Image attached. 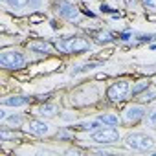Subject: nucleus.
I'll use <instances>...</instances> for the list:
<instances>
[{"instance_id": "nucleus-1", "label": "nucleus", "mask_w": 156, "mask_h": 156, "mask_svg": "<svg viewBox=\"0 0 156 156\" xmlns=\"http://www.w3.org/2000/svg\"><path fill=\"white\" fill-rule=\"evenodd\" d=\"M57 48L64 53H79L90 50V42L83 37H62L57 41Z\"/></svg>"}, {"instance_id": "nucleus-2", "label": "nucleus", "mask_w": 156, "mask_h": 156, "mask_svg": "<svg viewBox=\"0 0 156 156\" xmlns=\"http://www.w3.org/2000/svg\"><path fill=\"white\" fill-rule=\"evenodd\" d=\"M125 143H127V147H130V149H134V151H149V149H152V145H154L152 138L147 136V134H141V132L129 134L127 140H125Z\"/></svg>"}, {"instance_id": "nucleus-3", "label": "nucleus", "mask_w": 156, "mask_h": 156, "mask_svg": "<svg viewBox=\"0 0 156 156\" xmlns=\"http://www.w3.org/2000/svg\"><path fill=\"white\" fill-rule=\"evenodd\" d=\"M24 55L17 50H6L0 53V64L4 68H11V70H17V68H22L24 66Z\"/></svg>"}, {"instance_id": "nucleus-4", "label": "nucleus", "mask_w": 156, "mask_h": 156, "mask_svg": "<svg viewBox=\"0 0 156 156\" xmlns=\"http://www.w3.org/2000/svg\"><path fill=\"white\" fill-rule=\"evenodd\" d=\"M92 140L96 141V143H116L118 140H119V132L114 129V127H101V129H98V130H94L92 132Z\"/></svg>"}, {"instance_id": "nucleus-5", "label": "nucleus", "mask_w": 156, "mask_h": 156, "mask_svg": "<svg viewBox=\"0 0 156 156\" xmlns=\"http://www.w3.org/2000/svg\"><path fill=\"white\" fill-rule=\"evenodd\" d=\"M55 9H57V13H59L62 19H66V20H77V19H79V9H77L73 4L66 2V0L57 2V4H55Z\"/></svg>"}, {"instance_id": "nucleus-6", "label": "nucleus", "mask_w": 156, "mask_h": 156, "mask_svg": "<svg viewBox=\"0 0 156 156\" xmlns=\"http://www.w3.org/2000/svg\"><path fill=\"white\" fill-rule=\"evenodd\" d=\"M127 94H129V83L127 81H118L107 90V96L112 101H121L127 98Z\"/></svg>"}, {"instance_id": "nucleus-7", "label": "nucleus", "mask_w": 156, "mask_h": 156, "mask_svg": "<svg viewBox=\"0 0 156 156\" xmlns=\"http://www.w3.org/2000/svg\"><path fill=\"white\" fill-rule=\"evenodd\" d=\"M145 116V110H143V107H129L127 110H125V121H129V123H134V121H138V119H141Z\"/></svg>"}, {"instance_id": "nucleus-8", "label": "nucleus", "mask_w": 156, "mask_h": 156, "mask_svg": "<svg viewBox=\"0 0 156 156\" xmlns=\"http://www.w3.org/2000/svg\"><path fill=\"white\" fill-rule=\"evenodd\" d=\"M28 130L31 134H37V136H44L50 132V127L44 123V121H30L28 123Z\"/></svg>"}, {"instance_id": "nucleus-9", "label": "nucleus", "mask_w": 156, "mask_h": 156, "mask_svg": "<svg viewBox=\"0 0 156 156\" xmlns=\"http://www.w3.org/2000/svg\"><path fill=\"white\" fill-rule=\"evenodd\" d=\"M30 98H24V96H11V98H6L2 101L4 107H22V105H28Z\"/></svg>"}, {"instance_id": "nucleus-10", "label": "nucleus", "mask_w": 156, "mask_h": 156, "mask_svg": "<svg viewBox=\"0 0 156 156\" xmlns=\"http://www.w3.org/2000/svg\"><path fill=\"white\" fill-rule=\"evenodd\" d=\"M30 50L39 51V53H50L51 46L48 42H42V41H33V42H30Z\"/></svg>"}, {"instance_id": "nucleus-11", "label": "nucleus", "mask_w": 156, "mask_h": 156, "mask_svg": "<svg viewBox=\"0 0 156 156\" xmlns=\"http://www.w3.org/2000/svg\"><path fill=\"white\" fill-rule=\"evenodd\" d=\"M77 129H79V130L94 132V130L101 129V121H99V119H96V121H85V123H79V125H77Z\"/></svg>"}, {"instance_id": "nucleus-12", "label": "nucleus", "mask_w": 156, "mask_h": 156, "mask_svg": "<svg viewBox=\"0 0 156 156\" xmlns=\"http://www.w3.org/2000/svg\"><path fill=\"white\" fill-rule=\"evenodd\" d=\"M103 125H108V127H116L118 123H119V118L116 116V114H103V116H99L98 118Z\"/></svg>"}, {"instance_id": "nucleus-13", "label": "nucleus", "mask_w": 156, "mask_h": 156, "mask_svg": "<svg viewBox=\"0 0 156 156\" xmlns=\"http://www.w3.org/2000/svg\"><path fill=\"white\" fill-rule=\"evenodd\" d=\"M41 116H46V118H51V116H55V112H57V107L55 105H42L39 110H37Z\"/></svg>"}, {"instance_id": "nucleus-14", "label": "nucleus", "mask_w": 156, "mask_h": 156, "mask_svg": "<svg viewBox=\"0 0 156 156\" xmlns=\"http://www.w3.org/2000/svg\"><path fill=\"white\" fill-rule=\"evenodd\" d=\"M99 66H101L99 62H87V64H83V66H79V68H75L72 73H73V75H77V73H85V72H90V70L99 68Z\"/></svg>"}, {"instance_id": "nucleus-15", "label": "nucleus", "mask_w": 156, "mask_h": 156, "mask_svg": "<svg viewBox=\"0 0 156 156\" xmlns=\"http://www.w3.org/2000/svg\"><path fill=\"white\" fill-rule=\"evenodd\" d=\"M154 98H156V90H154V88H149V90H145V92L140 96V101H141V103H147V101H152Z\"/></svg>"}, {"instance_id": "nucleus-16", "label": "nucleus", "mask_w": 156, "mask_h": 156, "mask_svg": "<svg viewBox=\"0 0 156 156\" xmlns=\"http://www.w3.org/2000/svg\"><path fill=\"white\" fill-rule=\"evenodd\" d=\"M96 41L99 44H105V42H110L112 41V35L108 31H99V33H96Z\"/></svg>"}, {"instance_id": "nucleus-17", "label": "nucleus", "mask_w": 156, "mask_h": 156, "mask_svg": "<svg viewBox=\"0 0 156 156\" xmlns=\"http://www.w3.org/2000/svg\"><path fill=\"white\" fill-rule=\"evenodd\" d=\"M145 88H149V83H147V81H140V83L132 88V96L140 94V92H141V90H145Z\"/></svg>"}, {"instance_id": "nucleus-18", "label": "nucleus", "mask_w": 156, "mask_h": 156, "mask_svg": "<svg viewBox=\"0 0 156 156\" xmlns=\"http://www.w3.org/2000/svg\"><path fill=\"white\" fill-rule=\"evenodd\" d=\"M141 4L145 8H151V9H156V0H141Z\"/></svg>"}, {"instance_id": "nucleus-19", "label": "nucleus", "mask_w": 156, "mask_h": 156, "mask_svg": "<svg viewBox=\"0 0 156 156\" xmlns=\"http://www.w3.org/2000/svg\"><path fill=\"white\" fill-rule=\"evenodd\" d=\"M147 121H149L152 127H156V110H152V112L147 116Z\"/></svg>"}, {"instance_id": "nucleus-20", "label": "nucleus", "mask_w": 156, "mask_h": 156, "mask_svg": "<svg viewBox=\"0 0 156 156\" xmlns=\"http://www.w3.org/2000/svg\"><path fill=\"white\" fill-rule=\"evenodd\" d=\"M8 123H17V125H19V123H20V116H11V118L8 119Z\"/></svg>"}, {"instance_id": "nucleus-21", "label": "nucleus", "mask_w": 156, "mask_h": 156, "mask_svg": "<svg viewBox=\"0 0 156 156\" xmlns=\"http://www.w3.org/2000/svg\"><path fill=\"white\" fill-rule=\"evenodd\" d=\"M101 9H103V11H107V13H112V11H114V9H112V8H108V6H101Z\"/></svg>"}, {"instance_id": "nucleus-22", "label": "nucleus", "mask_w": 156, "mask_h": 156, "mask_svg": "<svg viewBox=\"0 0 156 156\" xmlns=\"http://www.w3.org/2000/svg\"><path fill=\"white\" fill-rule=\"evenodd\" d=\"M6 2H11V0H6Z\"/></svg>"}]
</instances>
